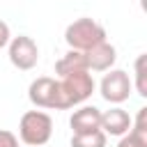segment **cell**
<instances>
[{
  "label": "cell",
  "mask_w": 147,
  "mask_h": 147,
  "mask_svg": "<svg viewBox=\"0 0 147 147\" xmlns=\"http://www.w3.org/2000/svg\"><path fill=\"white\" fill-rule=\"evenodd\" d=\"M53 136V119L44 110H28L18 122V138L28 147H41Z\"/></svg>",
  "instance_id": "obj_3"
},
{
  "label": "cell",
  "mask_w": 147,
  "mask_h": 147,
  "mask_svg": "<svg viewBox=\"0 0 147 147\" xmlns=\"http://www.w3.org/2000/svg\"><path fill=\"white\" fill-rule=\"evenodd\" d=\"M108 142V136L96 129V131H90V133H74L71 136V147H106Z\"/></svg>",
  "instance_id": "obj_11"
},
{
  "label": "cell",
  "mask_w": 147,
  "mask_h": 147,
  "mask_svg": "<svg viewBox=\"0 0 147 147\" xmlns=\"http://www.w3.org/2000/svg\"><path fill=\"white\" fill-rule=\"evenodd\" d=\"M64 41H67L69 51H80V53H85V51H90L92 46L106 41V28H103L101 23H96L94 18L83 16V18H76L74 23L67 25V30H64Z\"/></svg>",
  "instance_id": "obj_1"
},
{
  "label": "cell",
  "mask_w": 147,
  "mask_h": 147,
  "mask_svg": "<svg viewBox=\"0 0 147 147\" xmlns=\"http://www.w3.org/2000/svg\"><path fill=\"white\" fill-rule=\"evenodd\" d=\"M129 129H131V117L124 108L115 106V108L101 113V131L106 136H119L122 138L124 133H129Z\"/></svg>",
  "instance_id": "obj_9"
},
{
  "label": "cell",
  "mask_w": 147,
  "mask_h": 147,
  "mask_svg": "<svg viewBox=\"0 0 147 147\" xmlns=\"http://www.w3.org/2000/svg\"><path fill=\"white\" fill-rule=\"evenodd\" d=\"M11 39V32H9V25L5 21H0V48H5Z\"/></svg>",
  "instance_id": "obj_15"
},
{
  "label": "cell",
  "mask_w": 147,
  "mask_h": 147,
  "mask_svg": "<svg viewBox=\"0 0 147 147\" xmlns=\"http://www.w3.org/2000/svg\"><path fill=\"white\" fill-rule=\"evenodd\" d=\"M0 147H18V138L11 131L0 129Z\"/></svg>",
  "instance_id": "obj_13"
},
{
  "label": "cell",
  "mask_w": 147,
  "mask_h": 147,
  "mask_svg": "<svg viewBox=\"0 0 147 147\" xmlns=\"http://www.w3.org/2000/svg\"><path fill=\"white\" fill-rule=\"evenodd\" d=\"M7 53H9V62L21 71H30L39 62V46L28 34L11 37L9 44H7Z\"/></svg>",
  "instance_id": "obj_4"
},
{
  "label": "cell",
  "mask_w": 147,
  "mask_h": 147,
  "mask_svg": "<svg viewBox=\"0 0 147 147\" xmlns=\"http://www.w3.org/2000/svg\"><path fill=\"white\" fill-rule=\"evenodd\" d=\"M117 147H147V145H142V142H138L136 138H131L129 133H124V136L119 138V142H117Z\"/></svg>",
  "instance_id": "obj_14"
},
{
  "label": "cell",
  "mask_w": 147,
  "mask_h": 147,
  "mask_svg": "<svg viewBox=\"0 0 147 147\" xmlns=\"http://www.w3.org/2000/svg\"><path fill=\"white\" fill-rule=\"evenodd\" d=\"M99 90H101V96H103L108 103L119 106V103H124V101L131 96V92H133V80L129 78V74H126L124 69H108V74L101 78Z\"/></svg>",
  "instance_id": "obj_5"
},
{
  "label": "cell",
  "mask_w": 147,
  "mask_h": 147,
  "mask_svg": "<svg viewBox=\"0 0 147 147\" xmlns=\"http://www.w3.org/2000/svg\"><path fill=\"white\" fill-rule=\"evenodd\" d=\"M28 99L34 108H46V110H60V90L57 80L41 76L34 78L28 87Z\"/></svg>",
  "instance_id": "obj_6"
},
{
  "label": "cell",
  "mask_w": 147,
  "mask_h": 147,
  "mask_svg": "<svg viewBox=\"0 0 147 147\" xmlns=\"http://www.w3.org/2000/svg\"><path fill=\"white\" fill-rule=\"evenodd\" d=\"M83 55H85V62H87V71H108V69H113V64L117 60V51L108 39L92 46Z\"/></svg>",
  "instance_id": "obj_7"
},
{
  "label": "cell",
  "mask_w": 147,
  "mask_h": 147,
  "mask_svg": "<svg viewBox=\"0 0 147 147\" xmlns=\"http://www.w3.org/2000/svg\"><path fill=\"white\" fill-rule=\"evenodd\" d=\"M94 78L90 71H76L69 76H62L57 80V90H60V110L80 106L83 101H87L94 92Z\"/></svg>",
  "instance_id": "obj_2"
},
{
  "label": "cell",
  "mask_w": 147,
  "mask_h": 147,
  "mask_svg": "<svg viewBox=\"0 0 147 147\" xmlns=\"http://www.w3.org/2000/svg\"><path fill=\"white\" fill-rule=\"evenodd\" d=\"M76 71H87V62H85V55L80 51H69L55 62V74L60 78L69 76V74H76Z\"/></svg>",
  "instance_id": "obj_10"
},
{
  "label": "cell",
  "mask_w": 147,
  "mask_h": 147,
  "mask_svg": "<svg viewBox=\"0 0 147 147\" xmlns=\"http://www.w3.org/2000/svg\"><path fill=\"white\" fill-rule=\"evenodd\" d=\"M69 126L74 133H90L101 129V110L96 106H80L69 117Z\"/></svg>",
  "instance_id": "obj_8"
},
{
  "label": "cell",
  "mask_w": 147,
  "mask_h": 147,
  "mask_svg": "<svg viewBox=\"0 0 147 147\" xmlns=\"http://www.w3.org/2000/svg\"><path fill=\"white\" fill-rule=\"evenodd\" d=\"M145 55H138V60H136V83H133V87H136V92L140 94V96H147V80H145Z\"/></svg>",
  "instance_id": "obj_12"
}]
</instances>
